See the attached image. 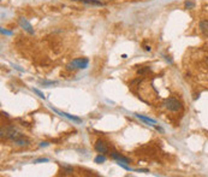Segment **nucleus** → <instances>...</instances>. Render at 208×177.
<instances>
[{
  "mask_svg": "<svg viewBox=\"0 0 208 177\" xmlns=\"http://www.w3.org/2000/svg\"><path fill=\"white\" fill-rule=\"evenodd\" d=\"M95 163H98V164H101V163H105L106 162V157L104 155V154H99L96 158H95V160H94Z\"/></svg>",
  "mask_w": 208,
  "mask_h": 177,
  "instance_id": "nucleus-11",
  "label": "nucleus"
},
{
  "mask_svg": "<svg viewBox=\"0 0 208 177\" xmlns=\"http://www.w3.org/2000/svg\"><path fill=\"white\" fill-rule=\"evenodd\" d=\"M16 143H17L18 146H27V145L29 143V141L25 140L24 138H21V139H18L17 141H16Z\"/></svg>",
  "mask_w": 208,
  "mask_h": 177,
  "instance_id": "nucleus-12",
  "label": "nucleus"
},
{
  "mask_svg": "<svg viewBox=\"0 0 208 177\" xmlns=\"http://www.w3.org/2000/svg\"><path fill=\"white\" fill-rule=\"evenodd\" d=\"M82 3L92 4V5H98V6H102V5H104V3H101L99 0H82Z\"/></svg>",
  "mask_w": 208,
  "mask_h": 177,
  "instance_id": "nucleus-8",
  "label": "nucleus"
},
{
  "mask_svg": "<svg viewBox=\"0 0 208 177\" xmlns=\"http://www.w3.org/2000/svg\"><path fill=\"white\" fill-rule=\"evenodd\" d=\"M18 23H19V25L23 28L25 31H28L29 34H34V29H33V27H31V24L24 18V17H19V19H18Z\"/></svg>",
  "mask_w": 208,
  "mask_h": 177,
  "instance_id": "nucleus-4",
  "label": "nucleus"
},
{
  "mask_svg": "<svg viewBox=\"0 0 208 177\" xmlns=\"http://www.w3.org/2000/svg\"><path fill=\"white\" fill-rule=\"evenodd\" d=\"M148 71H150V68H149V66H145V68H141V69L137 70V74H139V75H145Z\"/></svg>",
  "mask_w": 208,
  "mask_h": 177,
  "instance_id": "nucleus-13",
  "label": "nucleus"
},
{
  "mask_svg": "<svg viewBox=\"0 0 208 177\" xmlns=\"http://www.w3.org/2000/svg\"><path fill=\"white\" fill-rule=\"evenodd\" d=\"M206 63H207V65H208V57L206 58Z\"/></svg>",
  "mask_w": 208,
  "mask_h": 177,
  "instance_id": "nucleus-19",
  "label": "nucleus"
},
{
  "mask_svg": "<svg viewBox=\"0 0 208 177\" xmlns=\"http://www.w3.org/2000/svg\"><path fill=\"white\" fill-rule=\"evenodd\" d=\"M89 64V59L88 58H76L72 62H70L66 65L68 70H77V69H87Z\"/></svg>",
  "mask_w": 208,
  "mask_h": 177,
  "instance_id": "nucleus-1",
  "label": "nucleus"
},
{
  "mask_svg": "<svg viewBox=\"0 0 208 177\" xmlns=\"http://www.w3.org/2000/svg\"><path fill=\"white\" fill-rule=\"evenodd\" d=\"M199 28H200V31L206 36L208 38V19H203L201 21L200 24H199Z\"/></svg>",
  "mask_w": 208,
  "mask_h": 177,
  "instance_id": "nucleus-6",
  "label": "nucleus"
},
{
  "mask_svg": "<svg viewBox=\"0 0 208 177\" xmlns=\"http://www.w3.org/2000/svg\"><path fill=\"white\" fill-rule=\"evenodd\" d=\"M40 146L41 147H46V146H48V142H46V141H45V142H41V143H40Z\"/></svg>",
  "mask_w": 208,
  "mask_h": 177,
  "instance_id": "nucleus-17",
  "label": "nucleus"
},
{
  "mask_svg": "<svg viewBox=\"0 0 208 177\" xmlns=\"http://www.w3.org/2000/svg\"><path fill=\"white\" fill-rule=\"evenodd\" d=\"M145 49H146V51H150L152 48H150V46H145Z\"/></svg>",
  "mask_w": 208,
  "mask_h": 177,
  "instance_id": "nucleus-18",
  "label": "nucleus"
},
{
  "mask_svg": "<svg viewBox=\"0 0 208 177\" xmlns=\"http://www.w3.org/2000/svg\"><path fill=\"white\" fill-rule=\"evenodd\" d=\"M140 119H142V121H145L147 123H152V124H155V121L154 119H152V118H149V117H146V116H141V115H137Z\"/></svg>",
  "mask_w": 208,
  "mask_h": 177,
  "instance_id": "nucleus-9",
  "label": "nucleus"
},
{
  "mask_svg": "<svg viewBox=\"0 0 208 177\" xmlns=\"http://www.w3.org/2000/svg\"><path fill=\"white\" fill-rule=\"evenodd\" d=\"M184 8H188V10H191V8H195V3H194L193 0H186L184 3Z\"/></svg>",
  "mask_w": 208,
  "mask_h": 177,
  "instance_id": "nucleus-10",
  "label": "nucleus"
},
{
  "mask_svg": "<svg viewBox=\"0 0 208 177\" xmlns=\"http://www.w3.org/2000/svg\"><path fill=\"white\" fill-rule=\"evenodd\" d=\"M111 158L112 159H114V160H117L118 163H125V164H130V159L129 158H126V157H123L120 153H118V152H116V151H113L112 153H111Z\"/></svg>",
  "mask_w": 208,
  "mask_h": 177,
  "instance_id": "nucleus-5",
  "label": "nucleus"
},
{
  "mask_svg": "<svg viewBox=\"0 0 208 177\" xmlns=\"http://www.w3.org/2000/svg\"><path fill=\"white\" fill-rule=\"evenodd\" d=\"M33 91H34V93H36V94H38V95H39L40 98H43V99H45V95H43V94H42V93L40 92L39 89H35V88H33Z\"/></svg>",
  "mask_w": 208,
  "mask_h": 177,
  "instance_id": "nucleus-14",
  "label": "nucleus"
},
{
  "mask_svg": "<svg viewBox=\"0 0 208 177\" xmlns=\"http://www.w3.org/2000/svg\"><path fill=\"white\" fill-rule=\"evenodd\" d=\"M164 106L167 108L169 111H172V112H178V111H180L183 108L180 101H178L175 98H167V99H165Z\"/></svg>",
  "mask_w": 208,
  "mask_h": 177,
  "instance_id": "nucleus-2",
  "label": "nucleus"
},
{
  "mask_svg": "<svg viewBox=\"0 0 208 177\" xmlns=\"http://www.w3.org/2000/svg\"><path fill=\"white\" fill-rule=\"evenodd\" d=\"M94 148H95V151H96L98 153H101V154L108 153V146L105 141L98 140V141L95 142V145H94Z\"/></svg>",
  "mask_w": 208,
  "mask_h": 177,
  "instance_id": "nucleus-3",
  "label": "nucleus"
},
{
  "mask_svg": "<svg viewBox=\"0 0 208 177\" xmlns=\"http://www.w3.org/2000/svg\"><path fill=\"white\" fill-rule=\"evenodd\" d=\"M57 113H59L60 116H64V117H66V118H69V119H71V121H75V122H77V123H79V122H82V119L81 118H78V117H75V116H71L69 115V113H65V112H59V111H57V110H54Z\"/></svg>",
  "mask_w": 208,
  "mask_h": 177,
  "instance_id": "nucleus-7",
  "label": "nucleus"
},
{
  "mask_svg": "<svg viewBox=\"0 0 208 177\" xmlns=\"http://www.w3.org/2000/svg\"><path fill=\"white\" fill-rule=\"evenodd\" d=\"M42 162H48V159L47 158H40L38 160H35V163H42Z\"/></svg>",
  "mask_w": 208,
  "mask_h": 177,
  "instance_id": "nucleus-16",
  "label": "nucleus"
},
{
  "mask_svg": "<svg viewBox=\"0 0 208 177\" xmlns=\"http://www.w3.org/2000/svg\"><path fill=\"white\" fill-rule=\"evenodd\" d=\"M54 83H57V82H55V81H43V82H42V85H43V86L54 85Z\"/></svg>",
  "mask_w": 208,
  "mask_h": 177,
  "instance_id": "nucleus-15",
  "label": "nucleus"
}]
</instances>
